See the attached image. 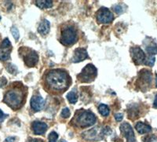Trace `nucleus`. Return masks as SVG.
I'll return each mask as SVG.
<instances>
[{"mask_svg": "<svg viewBox=\"0 0 157 142\" xmlns=\"http://www.w3.org/2000/svg\"><path fill=\"white\" fill-rule=\"evenodd\" d=\"M71 84L68 73L62 69H54L48 71L45 76V86L54 94H61L68 89Z\"/></svg>", "mask_w": 157, "mask_h": 142, "instance_id": "nucleus-1", "label": "nucleus"}, {"mask_svg": "<svg viewBox=\"0 0 157 142\" xmlns=\"http://www.w3.org/2000/svg\"><path fill=\"white\" fill-rule=\"evenodd\" d=\"M25 99V92L24 88L15 86L10 88L4 96V102L13 109H20Z\"/></svg>", "mask_w": 157, "mask_h": 142, "instance_id": "nucleus-2", "label": "nucleus"}, {"mask_svg": "<svg viewBox=\"0 0 157 142\" xmlns=\"http://www.w3.org/2000/svg\"><path fill=\"white\" fill-rule=\"evenodd\" d=\"M75 116V123L81 128H86L93 126L96 123V116L94 114L87 110H81L76 112Z\"/></svg>", "mask_w": 157, "mask_h": 142, "instance_id": "nucleus-3", "label": "nucleus"}, {"mask_svg": "<svg viewBox=\"0 0 157 142\" xmlns=\"http://www.w3.org/2000/svg\"><path fill=\"white\" fill-rule=\"evenodd\" d=\"M60 41L64 46H71L77 41V33L72 26H65L61 34Z\"/></svg>", "mask_w": 157, "mask_h": 142, "instance_id": "nucleus-4", "label": "nucleus"}, {"mask_svg": "<svg viewBox=\"0 0 157 142\" xmlns=\"http://www.w3.org/2000/svg\"><path fill=\"white\" fill-rule=\"evenodd\" d=\"M97 76V68L93 64H87L78 75V79L82 83H90Z\"/></svg>", "mask_w": 157, "mask_h": 142, "instance_id": "nucleus-5", "label": "nucleus"}, {"mask_svg": "<svg viewBox=\"0 0 157 142\" xmlns=\"http://www.w3.org/2000/svg\"><path fill=\"white\" fill-rule=\"evenodd\" d=\"M152 72L148 70L143 69L140 71L138 79L137 81V86L142 91H145L150 87L152 83Z\"/></svg>", "mask_w": 157, "mask_h": 142, "instance_id": "nucleus-6", "label": "nucleus"}, {"mask_svg": "<svg viewBox=\"0 0 157 142\" xmlns=\"http://www.w3.org/2000/svg\"><path fill=\"white\" fill-rule=\"evenodd\" d=\"M25 50H24L22 56H23L24 61L25 64L29 67H34L37 64L39 61V56L35 50H31L29 48L24 47Z\"/></svg>", "mask_w": 157, "mask_h": 142, "instance_id": "nucleus-7", "label": "nucleus"}, {"mask_svg": "<svg viewBox=\"0 0 157 142\" xmlns=\"http://www.w3.org/2000/svg\"><path fill=\"white\" fill-rule=\"evenodd\" d=\"M97 20L100 24H109L113 21V13L105 7L101 8L97 13Z\"/></svg>", "mask_w": 157, "mask_h": 142, "instance_id": "nucleus-8", "label": "nucleus"}, {"mask_svg": "<svg viewBox=\"0 0 157 142\" xmlns=\"http://www.w3.org/2000/svg\"><path fill=\"white\" fill-rule=\"evenodd\" d=\"M130 53H131L133 60L136 64H141L143 63H145L146 57H145V53L140 47L138 46L133 47L130 49Z\"/></svg>", "mask_w": 157, "mask_h": 142, "instance_id": "nucleus-9", "label": "nucleus"}, {"mask_svg": "<svg viewBox=\"0 0 157 142\" xmlns=\"http://www.w3.org/2000/svg\"><path fill=\"white\" fill-rule=\"evenodd\" d=\"M11 52V43L8 39H5L0 46V60H6L10 58Z\"/></svg>", "mask_w": 157, "mask_h": 142, "instance_id": "nucleus-10", "label": "nucleus"}, {"mask_svg": "<svg viewBox=\"0 0 157 142\" xmlns=\"http://www.w3.org/2000/svg\"><path fill=\"white\" fill-rule=\"evenodd\" d=\"M120 131L122 134L125 137L127 142L135 141V136H134V130L129 123H124L120 126Z\"/></svg>", "mask_w": 157, "mask_h": 142, "instance_id": "nucleus-11", "label": "nucleus"}, {"mask_svg": "<svg viewBox=\"0 0 157 142\" xmlns=\"http://www.w3.org/2000/svg\"><path fill=\"white\" fill-rule=\"evenodd\" d=\"M45 105L44 99L39 95H35L31 100V107L35 112H39L43 109Z\"/></svg>", "mask_w": 157, "mask_h": 142, "instance_id": "nucleus-12", "label": "nucleus"}, {"mask_svg": "<svg viewBox=\"0 0 157 142\" xmlns=\"http://www.w3.org/2000/svg\"><path fill=\"white\" fill-rule=\"evenodd\" d=\"M88 58V53L85 49L78 48L76 49L74 52V55L72 57V62L78 63L85 60Z\"/></svg>", "mask_w": 157, "mask_h": 142, "instance_id": "nucleus-13", "label": "nucleus"}, {"mask_svg": "<svg viewBox=\"0 0 157 142\" xmlns=\"http://www.w3.org/2000/svg\"><path fill=\"white\" fill-rule=\"evenodd\" d=\"M32 130L34 132L35 134L42 135L46 132L47 130V125L43 122H39V121H35L32 123Z\"/></svg>", "mask_w": 157, "mask_h": 142, "instance_id": "nucleus-14", "label": "nucleus"}, {"mask_svg": "<svg viewBox=\"0 0 157 142\" xmlns=\"http://www.w3.org/2000/svg\"><path fill=\"white\" fill-rule=\"evenodd\" d=\"M50 24L47 20H44L40 23L39 28H38V31L41 35L43 36H46L50 32Z\"/></svg>", "mask_w": 157, "mask_h": 142, "instance_id": "nucleus-15", "label": "nucleus"}, {"mask_svg": "<svg viewBox=\"0 0 157 142\" xmlns=\"http://www.w3.org/2000/svg\"><path fill=\"white\" fill-rule=\"evenodd\" d=\"M136 130L141 134H143V133H148L152 130V127L148 125L145 124L144 123H137L135 126Z\"/></svg>", "mask_w": 157, "mask_h": 142, "instance_id": "nucleus-16", "label": "nucleus"}, {"mask_svg": "<svg viewBox=\"0 0 157 142\" xmlns=\"http://www.w3.org/2000/svg\"><path fill=\"white\" fill-rule=\"evenodd\" d=\"M86 139H90V140H93V139H96V137L98 136V130H97L96 128L94 129H92L91 130H89L86 133H84L82 135Z\"/></svg>", "mask_w": 157, "mask_h": 142, "instance_id": "nucleus-17", "label": "nucleus"}, {"mask_svg": "<svg viewBox=\"0 0 157 142\" xmlns=\"http://www.w3.org/2000/svg\"><path fill=\"white\" fill-rule=\"evenodd\" d=\"M36 5L38 7L41 8V9H47V8L52 7L53 6V2L52 1H36Z\"/></svg>", "mask_w": 157, "mask_h": 142, "instance_id": "nucleus-18", "label": "nucleus"}, {"mask_svg": "<svg viewBox=\"0 0 157 142\" xmlns=\"http://www.w3.org/2000/svg\"><path fill=\"white\" fill-rule=\"evenodd\" d=\"M98 111H99V112L103 116H108L109 115V112H110L109 107L105 105H103V104L99 105V107H98Z\"/></svg>", "mask_w": 157, "mask_h": 142, "instance_id": "nucleus-19", "label": "nucleus"}, {"mask_svg": "<svg viewBox=\"0 0 157 142\" xmlns=\"http://www.w3.org/2000/svg\"><path fill=\"white\" fill-rule=\"evenodd\" d=\"M146 51L148 54L150 55H154V54H156L157 53V46L155 43H152V44L148 45L146 47Z\"/></svg>", "mask_w": 157, "mask_h": 142, "instance_id": "nucleus-20", "label": "nucleus"}, {"mask_svg": "<svg viewBox=\"0 0 157 142\" xmlns=\"http://www.w3.org/2000/svg\"><path fill=\"white\" fill-rule=\"evenodd\" d=\"M67 98H68L70 103L75 104L76 103L77 100H78V96H77V94L75 92H70L67 95Z\"/></svg>", "mask_w": 157, "mask_h": 142, "instance_id": "nucleus-21", "label": "nucleus"}, {"mask_svg": "<svg viewBox=\"0 0 157 142\" xmlns=\"http://www.w3.org/2000/svg\"><path fill=\"white\" fill-rule=\"evenodd\" d=\"M57 138H58V134L56 132H51L48 136L49 142H56Z\"/></svg>", "mask_w": 157, "mask_h": 142, "instance_id": "nucleus-22", "label": "nucleus"}, {"mask_svg": "<svg viewBox=\"0 0 157 142\" xmlns=\"http://www.w3.org/2000/svg\"><path fill=\"white\" fill-rule=\"evenodd\" d=\"M11 32H12L13 36L14 39L17 41L20 38V34H19V31H18V29H17L16 27H13L12 29H11Z\"/></svg>", "mask_w": 157, "mask_h": 142, "instance_id": "nucleus-23", "label": "nucleus"}, {"mask_svg": "<svg viewBox=\"0 0 157 142\" xmlns=\"http://www.w3.org/2000/svg\"><path fill=\"white\" fill-rule=\"evenodd\" d=\"M61 116H62L63 118H64V119H67V118L69 117L70 111L68 108H64V109H63L62 112H61Z\"/></svg>", "mask_w": 157, "mask_h": 142, "instance_id": "nucleus-24", "label": "nucleus"}, {"mask_svg": "<svg viewBox=\"0 0 157 142\" xmlns=\"http://www.w3.org/2000/svg\"><path fill=\"white\" fill-rule=\"evenodd\" d=\"M154 63H155V57H149L145 60V64L151 66V67L154 65Z\"/></svg>", "mask_w": 157, "mask_h": 142, "instance_id": "nucleus-25", "label": "nucleus"}, {"mask_svg": "<svg viewBox=\"0 0 157 142\" xmlns=\"http://www.w3.org/2000/svg\"><path fill=\"white\" fill-rule=\"evenodd\" d=\"M155 140H157V137L154 135H150L144 139V142H155Z\"/></svg>", "mask_w": 157, "mask_h": 142, "instance_id": "nucleus-26", "label": "nucleus"}, {"mask_svg": "<svg viewBox=\"0 0 157 142\" xmlns=\"http://www.w3.org/2000/svg\"><path fill=\"white\" fill-rule=\"evenodd\" d=\"M115 118H116V121L120 122V121H121L123 119V115L122 113H116L115 114Z\"/></svg>", "mask_w": 157, "mask_h": 142, "instance_id": "nucleus-27", "label": "nucleus"}, {"mask_svg": "<svg viewBox=\"0 0 157 142\" xmlns=\"http://www.w3.org/2000/svg\"><path fill=\"white\" fill-rule=\"evenodd\" d=\"M114 10L116 11V13H121L123 9H122V6H116L114 7Z\"/></svg>", "mask_w": 157, "mask_h": 142, "instance_id": "nucleus-28", "label": "nucleus"}, {"mask_svg": "<svg viewBox=\"0 0 157 142\" xmlns=\"http://www.w3.org/2000/svg\"><path fill=\"white\" fill-rule=\"evenodd\" d=\"M6 142H15V137H7V138L6 139Z\"/></svg>", "mask_w": 157, "mask_h": 142, "instance_id": "nucleus-29", "label": "nucleus"}, {"mask_svg": "<svg viewBox=\"0 0 157 142\" xmlns=\"http://www.w3.org/2000/svg\"><path fill=\"white\" fill-rule=\"evenodd\" d=\"M29 142H44V141H43V140H41V139L34 138V139H31Z\"/></svg>", "mask_w": 157, "mask_h": 142, "instance_id": "nucleus-30", "label": "nucleus"}, {"mask_svg": "<svg viewBox=\"0 0 157 142\" xmlns=\"http://www.w3.org/2000/svg\"><path fill=\"white\" fill-rule=\"evenodd\" d=\"M153 106H154V108H155V109H157V94H156V96H155V101H154Z\"/></svg>", "mask_w": 157, "mask_h": 142, "instance_id": "nucleus-31", "label": "nucleus"}, {"mask_svg": "<svg viewBox=\"0 0 157 142\" xmlns=\"http://www.w3.org/2000/svg\"><path fill=\"white\" fill-rule=\"evenodd\" d=\"M6 115H4V113H3V112H2V110H0V119H2V118H4V117H6Z\"/></svg>", "mask_w": 157, "mask_h": 142, "instance_id": "nucleus-32", "label": "nucleus"}, {"mask_svg": "<svg viewBox=\"0 0 157 142\" xmlns=\"http://www.w3.org/2000/svg\"><path fill=\"white\" fill-rule=\"evenodd\" d=\"M155 86L157 87V74H156V76H155Z\"/></svg>", "mask_w": 157, "mask_h": 142, "instance_id": "nucleus-33", "label": "nucleus"}, {"mask_svg": "<svg viewBox=\"0 0 157 142\" xmlns=\"http://www.w3.org/2000/svg\"><path fill=\"white\" fill-rule=\"evenodd\" d=\"M60 142H67V141L64 140H60Z\"/></svg>", "mask_w": 157, "mask_h": 142, "instance_id": "nucleus-34", "label": "nucleus"}, {"mask_svg": "<svg viewBox=\"0 0 157 142\" xmlns=\"http://www.w3.org/2000/svg\"><path fill=\"white\" fill-rule=\"evenodd\" d=\"M0 20H1V17H0Z\"/></svg>", "mask_w": 157, "mask_h": 142, "instance_id": "nucleus-35", "label": "nucleus"}]
</instances>
